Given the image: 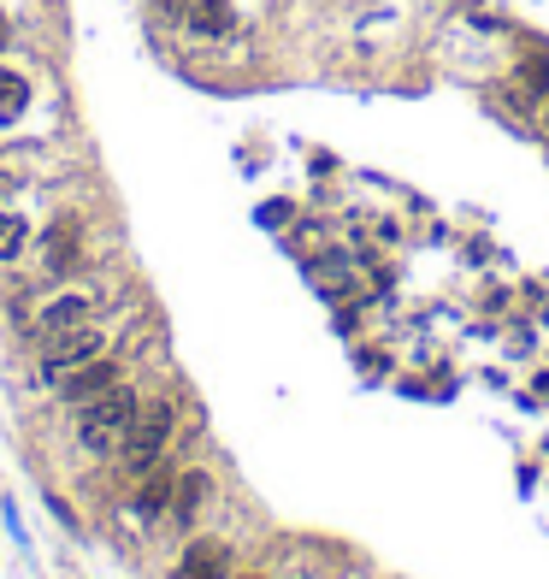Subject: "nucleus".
I'll return each mask as SVG.
<instances>
[{
	"mask_svg": "<svg viewBox=\"0 0 549 579\" xmlns=\"http://www.w3.org/2000/svg\"><path fill=\"white\" fill-rule=\"evenodd\" d=\"M136 409H142V402H136V390H130V385L100 390V397H89V402H83V414H77V444L89 456H119V444H124Z\"/></svg>",
	"mask_w": 549,
	"mask_h": 579,
	"instance_id": "nucleus-1",
	"label": "nucleus"
},
{
	"mask_svg": "<svg viewBox=\"0 0 549 579\" xmlns=\"http://www.w3.org/2000/svg\"><path fill=\"white\" fill-rule=\"evenodd\" d=\"M107 350H112V326L100 314L71 326V331H53V338H41V379H65L71 367H89Z\"/></svg>",
	"mask_w": 549,
	"mask_h": 579,
	"instance_id": "nucleus-2",
	"label": "nucleus"
},
{
	"mask_svg": "<svg viewBox=\"0 0 549 579\" xmlns=\"http://www.w3.org/2000/svg\"><path fill=\"white\" fill-rule=\"evenodd\" d=\"M171 426H178V409H171V402H148V409H136V420H130V432H124V444H119L124 468L136 473V480L160 468V450H166Z\"/></svg>",
	"mask_w": 549,
	"mask_h": 579,
	"instance_id": "nucleus-3",
	"label": "nucleus"
},
{
	"mask_svg": "<svg viewBox=\"0 0 549 579\" xmlns=\"http://www.w3.org/2000/svg\"><path fill=\"white\" fill-rule=\"evenodd\" d=\"M100 314V296L95 290H60V296H48L36 308V338H53V331H71L83 320H95Z\"/></svg>",
	"mask_w": 549,
	"mask_h": 579,
	"instance_id": "nucleus-4",
	"label": "nucleus"
},
{
	"mask_svg": "<svg viewBox=\"0 0 549 579\" xmlns=\"http://www.w3.org/2000/svg\"><path fill=\"white\" fill-rule=\"evenodd\" d=\"M53 385H60V397H65V402H77V409H83L89 397H100V390L119 385V361L100 355V361H89V367H71L65 379H53Z\"/></svg>",
	"mask_w": 549,
	"mask_h": 579,
	"instance_id": "nucleus-5",
	"label": "nucleus"
},
{
	"mask_svg": "<svg viewBox=\"0 0 549 579\" xmlns=\"http://www.w3.org/2000/svg\"><path fill=\"white\" fill-rule=\"evenodd\" d=\"M178 579H230V550L219 539H195L178 562Z\"/></svg>",
	"mask_w": 549,
	"mask_h": 579,
	"instance_id": "nucleus-6",
	"label": "nucleus"
},
{
	"mask_svg": "<svg viewBox=\"0 0 549 579\" xmlns=\"http://www.w3.org/2000/svg\"><path fill=\"white\" fill-rule=\"evenodd\" d=\"M171 485H178V473H171V468H154V473H142V491H136V503H130L142 527H148V520H160V515L171 509Z\"/></svg>",
	"mask_w": 549,
	"mask_h": 579,
	"instance_id": "nucleus-7",
	"label": "nucleus"
},
{
	"mask_svg": "<svg viewBox=\"0 0 549 579\" xmlns=\"http://www.w3.org/2000/svg\"><path fill=\"white\" fill-rule=\"evenodd\" d=\"M24 113H31V78L0 66V125H19Z\"/></svg>",
	"mask_w": 549,
	"mask_h": 579,
	"instance_id": "nucleus-8",
	"label": "nucleus"
},
{
	"mask_svg": "<svg viewBox=\"0 0 549 579\" xmlns=\"http://www.w3.org/2000/svg\"><path fill=\"white\" fill-rule=\"evenodd\" d=\"M201 503H207V473H178V485H171V515L190 527L201 515Z\"/></svg>",
	"mask_w": 549,
	"mask_h": 579,
	"instance_id": "nucleus-9",
	"label": "nucleus"
},
{
	"mask_svg": "<svg viewBox=\"0 0 549 579\" xmlns=\"http://www.w3.org/2000/svg\"><path fill=\"white\" fill-rule=\"evenodd\" d=\"M190 31L195 36H225L230 31V0H190Z\"/></svg>",
	"mask_w": 549,
	"mask_h": 579,
	"instance_id": "nucleus-10",
	"label": "nucleus"
},
{
	"mask_svg": "<svg viewBox=\"0 0 549 579\" xmlns=\"http://www.w3.org/2000/svg\"><path fill=\"white\" fill-rule=\"evenodd\" d=\"M24 237H31V225H24L19 213H0V267L24 249Z\"/></svg>",
	"mask_w": 549,
	"mask_h": 579,
	"instance_id": "nucleus-11",
	"label": "nucleus"
},
{
	"mask_svg": "<svg viewBox=\"0 0 549 579\" xmlns=\"http://www.w3.org/2000/svg\"><path fill=\"white\" fill-rule=\"evenodd\" d=\"M71 260H77V225L65 220V225H53V260H48V267H53V272H65Z\"/></svg>",
	"mask_w": 549,
	"mask_h": 579,
	"instance_id": "nucleus-12",
	"label": "nucleus"
},
{
	"mask_svg": "<svg viewBox=\"0 0 549 579\" xmlns=\"http://www.w3.org/2000/svg\"><path fill=\"white\" fill-rule=\"evenodd\" d=\"M520 78H526V90H532V95H549V54H544V60H538V54H532Z\"/></svg>",
	"mask_w": 549,
	"mask_h": 579,
	"instance_id": "nucleus-13",
	"label": "nucleus"
},
{
	"mask_svg": "<svg viewBox=\"0 0 549 579\" xmlns=\"http://www.w3.org/2000/svg\"><path fill=\"white\" fill-rule=\"evenodd\" d=\"M7 36H12V31H7V19H0V48H7Z\"/></svg>",
	"mask_w": 549,
	"mask_h": 579,
	"instance_id": "nucleus-14",
	"label": "nucleus"
},
{
	"mask_svg": "<svg viewBox=\"0 0 549 579\" xmlns=\"http://www.w3.org/2000/svg\"><path fill=\"white\" fill-rule=\"evenodd\" d=\"M160 7H178V0H160Z\"/></svg>",
	"mask_w": 549,
	"mask_h": 579,
	"instance_id": "nucleus-15",
	"label": "nucleus"
}]
</instances>
